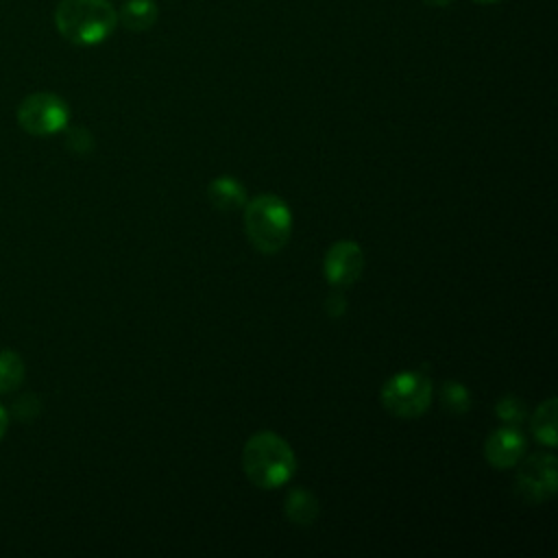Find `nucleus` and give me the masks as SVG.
<instances>
[{
    "mask_svg": "<svg viewBox=\"0 0 558 558\" xmlns=\"http://www.w3.org/2000/svg\"><path fill=\"white\" fill-rule=\"evenodd\" d=\"M344 299H342V294H331L329 299H327V312H329V316H340L342 312H344Z\"/></svg>",
    "mask_w": 558,
    "mask_h": 558,
    "instance_id": "obj_18",
    "label": "nucleus"
},
{
    "mask_svg": "<svg viewBox=\"0 0 558 558\" xmlns=\"http://www.w3.org/2000/svg\"><path fill=\"white\" fill-rule=\"evenodd\" d=\"M22 381H24L22 357L11 349H2L0 351V395H9L17 390Z\"/></svg>",
    "mask_w": 558,
    "mask_h": 558,
    "instance_id": "obj_13",
    "label": "nucleus"
},
{
    "mask_svg": "<svg viewBox=\"0 0 558 558\" xmlns=\"http://www.w3.org/2000/svg\"><path fill=\"white\" fill-rule=\"evenodd\" d=\"M11 412L20 421H35L39 416V412H41V403H39L37 395H22L20 399L13 401Z\"/></svg>",
    "mask_w": 558,
    "mask_h": 558,
    "instance_id": "obj_16",
    "label": "nucleus"
},
{
    "mask_svg": "<svg viewBox=\"0 0 558 558\" xmlns=\"http://www.w3.org/2000/svg\"><path fill=\"white\" fill-rule=\"evenodd\" d=\"M159 17V7L155 0H129L122 4L118 20L126 31H148Z\"/></svg>",
    "mask_w": 558,
    "mask_h": 558,
    "instance_id": "obj_11",
    "label": "nucleus"
},
{
    "mask_svg": "<svg viewBox=\"0 0 558 558\" xmlns=\"http://www.w3.org/2000/svg\"><path fill=\"white\" fill-rule=\"evenodd\" d=\"M519 471L514 477L517 493L530 501L541 504L556 495L558 488V462L551 451L532 453L525 460H519Z\"/></svg>",
    "mask_w": 558,
    "mask_h": 558,
    "instance_id": "obj_6",
    "label": "nucleus"
},
{
    "mask_svg": "<svg viewBox=\"0 0 558 558\" xmlns=\"http://www.w3.org/2000/svg\"><path fill=\"white\" fill-rule=\"evenodd\" d=\"M283 510H286V517L299 525V527H307L316 521L318 517V499L314 493H310L307 488L303 486H294L290 488V493L286 495V501H283Z\"/></svg>",
    "mask_w": 558,
    "mask_h": 558,
    "instance_id": "obj_9",
    "label": "nucleus"
},
{
    "mask_svg": "<svg viewBox=\"0 0 558 558\" xmlns=\"http://www.w3.org/2000/svg\"><path fill=\"white\" fill-rule=\"evenodd\" d=\"M207 196L211 201V205L220 211H233L244 207L246 203V187L233 179V177H218L209 183L207 187Z\"/></svg>",
    "mask_w": 558,
    "mask_h": 558,
    "instance_id": "obj_10",
    "label": "nucleus"
},
{
    "mask_svg": "<svg viewBox=\"0 0 558 558\" xmlns=\"http://www.w3.org/2000/svg\"><path fill=\"white\" fill-rule=\"evenodd\" d=\"M7 427H9V414H7V410L0 405V440H2L4 432H7Z\"/></svg>",
    "mask_w": 558,
    "mask_h": 558,
    "instance_id": "obj_19",
    "label": "nucleus"
},
{
    "mask_svg": "<svg viewBox=\"0 0 558 558\" xmlns=\"http://www.w3.org/2000/svg\"><path fill=\"white\" fill-rule=\"evenodd\" d=\"M92 146H94L92 135H89L85 129H81V126L70 129V133H68V148H70L72 153L85 155V153L92 150Z\"/></svg>",
    "mask_w": 558,
    "mask_h": 558,
    "instance_id": "obj_17",
    "label": "nucleus"
},
{
    "mask_svg": "<svg viewBox=\"0 0 558 558\" xmlns=\"http://www.w3.org/2000/svg\"><path fill=\"white\" fill-rule=\"evenodd\" d=\"M68 102L52 92L28 94L17 107V124L37 137L54 135L68 126Z\"/></svg>",
    "mask_w": 558,
    "mask_h": 558,
    "instance_id": "obj_5",
    "label": "nucleus"
},
{
    "mask_svg": "<svg viewBox=\"0 0 558 558\" xmlns=\"http://www.w3.org/2000/svg\"><path fill=\"white\" fill-rule=\"evenodd\" d=\"M434 386L421 371H403L392 375L379 392L384 410L397 418H418L432 403Z\"/></svg>",
    "mask_w": 558,
    "mask_h": 558,
    "instance_id": "obj_4",
    "label": "nucleus"
},
{
    "mask_svg": "<svg viewBox=\"0 0 558 558\" xmlns=\"http://www.w3.org/2000/svg\"><path fill=\"white\" fill-rule=\"evenodd\" d=\"M497 418H501L510 427H519L521 423L527 421V405L514 397V395H504L497 405H495Z\"/></svg>",
    "mask_w": 558,
    "mask_h": 558,
    "instance_id": "obj_15",
    "label": "nucleus"
},
{
    "mask_svg": "<svg viewBox=\"0 0 558 558\" xmlns=\"http://www.w3.org/2000/svg\"><path fill=\"white\" fill-rule=\"evenodd\" d=\"M440 401L451 414H464L471 405V395L460 381H445L440 388Z\"/></svg>",
    "mask_w": 558,
    "mask_h": 558,
    "instance_id": "obj_14",
    "label": "nucleus"
},
{
    "mask_svg": "<svg viewBox=\"0 0 558 558\" xmlns=\"http://www.w3.org/2000/svg\"><path fill=\"white\" fill-rule=\"evenodd\" d=\"M54 26L74 46H98L118 26V13L109 0H61Z\"/></svg>",
    "mask_w": 558,
    "mask_h": 558,
    "instance_id": "obj_2",
    "label": "nucleus"
},
{
    "mask_svg": "<svg viewBox=\"0 0 558 558\" xmlns=\"http://www.w3.org/2000/svg\"><path fill=\"white\" fill-rule=\"evenodd\" d=\"M475 2H480V4H497L501 0H475Z\"/></svg>",
    "mask_w": 558,
    "mask_h": 558,
    "instance_id": "obj_21",
    "label": "nucleus"
},
{
    "mask_svg": "<svg viewBox=\"0 0 558 558\" xmlns=\"http://www.w3.org/2000/svg\"><path fill=\"white\" fill-rule=\"evenodd\" d=\"M556 397H549L545 399L530 418V429H532V436L545 445V447H554L556 445V416H558V408H556Z\"/></svg>",
    "mask_w": 558,
    "mask_h": 558,
    "instance_id": "obj_12",
    "label": "nucleus"
},
{
    "mask_svg": "<svg viewBox=\"0 0 558 558\" xmlns=\"http://www.w3.org/2000/svg\"><path fill=\"white\" fill-rule=\"evenodd\" d=\"M244 233L264 255L279 253L292 235V211L277 194H257L244 203Z\"/></svg>",
    "mask_w": 558,
    "mask_h": 558,
    "instance_id": "obj_3",
    "label": "nucleus"
},
{
    "mask_svg": "<svg viewBox=\"0 0 558 558\" xmlns=\"http://www.w3.org/2000/svg\"><path fill=\"white\" fill-rule=\"evenodd\" d=\"M323 270L329 286L333 288L353 286L364 270V253L360 244L353 240L333 242L325 253Z\"/></svg>",
    "mask_w": 558,
    "mask_h": 558,
    "instance_id": "obj_7",
    "label": "nucleus"
},
{
    "mask_svg": "<svg viewBox=\"0 0 558 558\" xmlns=\"http://www.w3.org/2000/svg\"><path fill=\"white\" fill-rule=\"evenodd\" d=\"M525 453V438L517 427L504 425L495 429L484 442V458L495 469L517 466Z\"/></svg>",
    "mask_w": 558,
    "mask_h": 558,
    "instance_id": "obj_8",
    "label": "nucleus"
},
{
    "mask_svg": "<svg viewBox=\"0 0 558 558\" xmlns=\"http://www.w3.org/2000/svg\"><path fill=\"white\" fill-rule=\"evenodd\" d=\"M242 469L251 484L272 490L290 482L296 471V456L279 434L262 429L244 442Z\"/></svg>",
    "mask_w": 558,
    "mask_h": 558,
    "instance_id": "obj_1",
    "label": "nucleus"
},
{
    "mask_svg": "<svg viewBox=\"0 0 558 558\" xmlns=\"http://www.w3.org/2000/svg\"><path fill=\"white\" fill-rule=\"evenodd\" d=\"M425 4H429V7H436V9H445V7H449L453 0H423Z\"/></svg>",
    "mask_w": 558,
    "mask_h": 558,
    "instance_id": "obj_20",
    "label": "nucleus"
}]
</instances>
